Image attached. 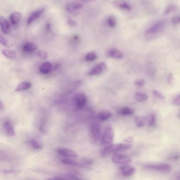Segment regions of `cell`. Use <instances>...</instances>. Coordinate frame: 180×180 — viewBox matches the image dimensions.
Returning a JSON list of instances; mask_svg holds the SVG:
<instances>
[{
    "label": "cell",
    "instance_id": "1",
    "mask_svg": "<svg viewBox=\"0 0 180 180\" xmlns=\"http://www.w3.org/2000/svg\"><path fill=\"white\" fill-rule=\"evenodd\" d=\"M132 145L129 144H117L110 145L104 148L101 151V155L103 157L114 152L123 151L131 149Z\"/></svg>",
    "mask_w": 180,
    "mask_h": 180
},
{
    "label": "cell",
    "instance_id": "2",
    "mask_svg": "<svg viewBox=\"0 0 180 180\" xmlns=\"http://www.w3.org/2000/svg\"><path fill=\"white\" fill-rule=\"evenodd\" d=\"M115 133L113 127L111 125L107 126L102 137L103 143L105 145H110L113 142Z\"/></svg>",
    "mask_w": 180,
    "mask_h": 180
},
{
    "label": "cell",
    "instance_id": "3",
    "mask_svg": "<svg viewBox=\"0 0 180 180\" xmlns=\"http://www.w3.org/2000/svg\"><path fill=\"white\" fill-rule=\"evenodd\" d=\"M74 104L76 110H80L84 106L86 102V97L83 92H78L73 97Z\"/></svg>",
    "mask_w": 180,
    "mask_h": 180
},
{
    "label": "cell",
    "instance_id": "4",
    "mask_svg": "<svg viewBox=\"0 0 180 180\" xmlns=\"http://www.w3.org/2000/svg\"><path fill=\"white\" fill-rule=\"evenodd\" d=\"M165 26V23L163 21L157 23L148 28L145 32V34L148 36L156 35L162 31Z\"/></svg>",
    "mask_w": 180,
    "mask_h": 180
},
{
    "label": "cell",
    "instance_id": "5",
    "mask_svg": "<svg viewBox=\"0 0 180 180\" xmlns=\"http://www.w3.org/2000/svg\"><path fill=\"white\" fill-rule=\"evenodd\" d=\"M146 169L163 172H168L171 170L170 166L166 164H149L144 166Z\"/></svg>",
    "mask_w": 180,
    "mask_h": 180
},
{
    "label": "cell",
    "instance_id": "6",
    "mask_svg": "<svg viewBox=\"0 0 180 180\" xmlns=\"http://www.w3.org/2000/svg\"><path fill=\"white\" fill-rule=\"evenodd\" d=\"M113 163L120 165L127 164L131 163L132 159L129 157L120 154H116L112 157Z\"/></svg>",
    "mask_w": 180,
    "mask_h": 180
},
{
    "label": "cell",
    "instance_id": "7",
    "mask_svg": "<svg viewBox=\"0 0 180 180\" xmlns=\"http://www.w3.org/2000/svg\"><path fill=\"white\" fill-rule=\"evenodd\" d=\"M107 67L106 63L104 62L97 64L94 66L89 73L90 76L99 75L102 74L107 70Z\"/></svg>",
    "mask_w": 180,
    "mask_h": 180
},
{
    "label": "cell",
    "instance_id": "8",
    "mask_svg": "<svg viewBox=\"0 0 180 180\" xmlns=\"http://www.w3.org/2000/svg\"><path fill=\"white\" fill-rule=\"evenodd\" d=\"M90 131L95 141H98L101 136V130L98 124L96 122L92 123L91 125Z\"/></svg>",
    "mask_w": 180,
    "mask_h": 180
},
{
    "label": "cell",
    "instance_id": "9",
    "mask_svg": "<svg viewBox=\"0 0 180 180\" xmlns=\"http://www.w3.org/2000/svg\"><path fill=\"white\" fill-rule=\"evenodd\" d=\"M83 5L75 2L69 3L67 5L66 9L69 13L72 15H78L83 8Z\"/></svg>",
    "mask_w": 180,
    "mask_h": 180
},
{
    "label": "cell",
    "instance_id": "10",
    "mask_svg": "<svg viewBox=\"0 0 180 180\" xmlns=\"http://www.w3.org/2000/svg\"><path fill=\"white\" fill-rule=\"evenodd\" d=\"M106 55L108 58L117 59H120L124 57L123 53L122 52L114 48H110L107 49L106 52Z\"/></svg>",
    "mask_w": 180,
    "mask_h": 180
},
{
    "label": "cell",
    "instance_id": "11",
    "mask_svg": "<svg viewBox=\"0 0 180 180\" xmlns=\"http://www.w3.org/2000/svg\"><path fill=\"white\" fill-rule=\"evenodd\" d=\"M112 4L117 8L129 11L131 10V6L127 2L124 0H113Z\"/></svg>",
    "mask_w": 180,
    "mask_h": 180
},
{
    "label": "cell",
    "instance_id": "12",
    "mask_svg": "<svg viewBox=\"0 0 180 180\" xmlns=\"http://www.w3.org/2000/svg\"><path fill=\"white\" fill-rule=\"evenodd\" d=\"M57 152L61 156L65 157L76 158L78 156L77 154L74 151L64 148L58 149Z\"/></svg>",
    "mask_w": 180,
    "mask_h": 180
},
{
    "label": "cell",
    "instance_id": "13",
    "mask_svg": "<svg viewBox=\"0 0 180 180\" xmlns=\"http://www.w3.org/2000/svg\"><path fill=\"white\" fill-rule=\"evenodd\" d=\"M120 170L122 175L126 177L132 176L136 171V170L134 167L129 165L121 167Z\"/></svg>",
    "mask_w": 180,
    "mask_h": 180
},
{
    "label": "cell",
    "instance_id": "14",
    "mask_svg": "<svg viewBox=\"0 0 180 180\" xmlns=\"http://www.w3.org/2000/svg\"><path fill=\"white\" fill-rule=\"evenodd\" d=\"M44 11V9H42L37 10L32 13L28 19L27 22V24L28 25H30L34 21L40 17Z\"/></svg>",
    "mask_w": 180,
    "mask_h": 180
},
{
    "label": "cell",
    "instance_id": "15",
    "mask_svg": "<svg viewBox=\"0 0 180 180\" xmlns=\"http://www.w3.org/2000/svg\"><path fill=\"white\" fill-rule=\"evenodd\" d=\"M4 127L7 134L9 136H13L15 134V131L11 123L9 121H7L4 124Z\"/></svg>",
    "mask_w": 180,
    "mask_h": 180
},
{
    "label": "cell",
    "instance_id": "16",
    "mask_svg": "<svg viewBox=\"0 0 180 180\" xmlns=\"http://www.w3.org/2000/svg\"><path fill=\"white\" fill-rule=\"evenodd\" d=\"M0 26H1L2 31L5 34L8 33L9 25L8 21L4 17L0 16Z\"/></svg>",
    "mask_w": 180,
    "mask_h": 180
},
{
    "label": "cell",
    "instance_id": "17",
    "mask_svg": "<svg viewBox=\"0 0 180 180\" xmlns=\"http://www.w3.org/2000/svg\"><path fill=\"white\" fill-rule=\"evenodd\" d=\"M22 17V15L19 12H15L12 13L10 16L11 22L12 25L17 24L18 23Z\"/></svg>",
    "mask_w": 180,
    "mask_h": 180
},
{
    "label": "cell",
    "instance_id": "18",
    "mask_svg": "<svg viewBox=\"0 0 180 180\" xmlns=\"http://www.w3.org/2000/svg\"><path fill=\"white\" fill-rule=\"evenodd\" d=\"M52 68L51 64L49 62H46L43 64L40 68V72L42 74H47L49 73Z\"/></svg>",
    "mask_w": 180,
    "mask_h": 180
},
{
    "label": "cell",
    "instance_id": "19",
    "mask_svg": "<svg viewBox=\"0 0 180 180\" xmlns=\"http://www.w3.org/2000/svg\"><path fill=\"white\" fill-rule=\"evenodd\" d=\"M32 84L29 82H23L18 85L16 88V91H22L28 90L31 87Z\"/></svg>",
    "mask_w": 180,
    "mask_h": 180
},
{
    "label": "cell",
    "instance_id": "20",
    "mask_svg": "<svg viewBox=\"0 0 180 180\" xmlns=\"http://www.w3.org/2000/svg\"><path fill=\"white\" fill-rule=\"evenodd\" d=\"M112 115L111 112L109 111H103L99 113L98 118L100 120L105 121L110 118L112 117Z\"/></svg>",
    "mask_w": 180,
    "mask_h": 180
},
{
    "label": "cell",
    "instance_id": "21",
    "mask_svg": "<svg viewBox=\"0 0 180 180\" xmlns=\"http://www.w3.org/2000/svg\"><path fill=\"white\" fill-rule=\"evenodd\" d=\"M134 113V110L128 107H124L121 109L120 113L124 116H130Z\"/></svg>",
    "mask_w": 180,
    "mask_h": 180
},
{
    "label": "cell",
    "instance_id": "22",
    "mask_svg": "<svg viewBox=\"0 0 180 180\" xmlns=\"http://www.w3.org/2000/svg\"><path fill=\"white\" fill-rule=\"evenodd\" d=\"M37 49V46L36 44L32 43H28L25 45L24 49L25 50L28 52L35 51Z\"/></svg>",
    "mask_w": 180,
    "mask_h": 180
},
{
    "label": "cell",
    "instance_id": "23",
    "mask_svg": "<svg viewBox=\"0 0 180 180\" xmlns=\"http://www.w3.org/2000/svg\"><path fill=\"white\" fill-rule=\"evenodd\" d=\"M2 53L4 56L9 58H15L16 56L15 51L11 50H3Z\"/></svg>",
    "mask_w": 180,
    "mask_h": 180
},
{
    "label": "cell",
    "instance_id": "24",
    "mask_svg": "<svg viewBox=\"0 0 180 180\" xmlns=\"http://www.w3.org/2000/svg\"><path fill=\"white\" fill-rule=\"evenodd\" d=\"M135 99L139 102H143L147 100L148 98L147 94L140 92H137L135 94Z\"/></svg>",
    "mask_w": 180,
    "mask_h": 180
},
{
    "label": "cell",
    "instance_id": "25",
    "mask_svg": "<svg viewBox=\"0 0 180 180\" xmlns=\"http://www.w3.org/2000/svg\"><path fill=\"white\" fill-rule=\"evenodd\" d=\"M108 25L111 28H114L116 26L117 21L113 15L110 16L107 19Z\"/></svg>",
    "mask_w": 180,
    "mask_h": 180
},
{
    "label": "cell",
    "instance_id": "26",
    "mask_svg": "<svg viewBox=\"0 0 180 180\" xmlns=\"http://www.w3.org/2000/svg\"><path fill=\"white\" fill-rule=\"evenodd\" d=\"M177 9V6L174 5H171L167 7L165 11L164 14L165 15H167L175 11Z\"/></svg>",
    "mask_w": 180,
    "mask_h": 180
},
{
    "label": "cell",
    "instance_id": "27",
    "mask_svg": "<svg viewBox=\"0 0 180 180\" xmlns=\"http://www.w3.org/2000/svg\"><path fill=\"white\" fill-rule=\"evenodd\" d=\"M97 58V54L95 52H91L88 53L86 55L85 58L87 61H91L95 60Z\"/></svg>",
    "mask_w": 180,
    "mask_h": 180
},
{
    "label": "cell",
    "instance_id": "28",
    "mask_svg": "<svg viewBox=\"0 0 180 180\" xmlns=\"http://www.w3.org/2000/svg\"><path fill=\"white\" fill-rule=\"evenodd\" d=\"M62 163L66 164L76 166L78 165V162L76 160L71 159H64L62 160Z\"/></svg>",
    "mask_w": 180,
    "mask_h": 180
},
{
    "label": "cell",
    "instance_id": "29",
    "mask_svg": "<svg viewBox=\"0 0 180 180\" xmlns=\"http://www.w3.org/2000/svg\"><path fill=\"white\" fill-rule=\"evenodd\" d=\"M30 143L34 149H39L41 148L42 146L41 144L35 140L31 139L30 141Z\"/></svg>",
    "mask_w": 180,
    "mask_h": 180
},
{
    "label": "cell",
    "instance_id": "30",
    "mask_svg": "<svg viewBox=\"0 0 180 180\" xmlns=\"http://www.w3.org/2000/svg\"><path fill=\"white\" fill-rule=\"evenodd\" d=\"M0 43L6 47H10V44L6 38L0 34Z\"/></svg>",
    "mask_w": 180,
    "mask_h": 180
},
{
    "label": "cell",
    "instance_id": "31",
    "mask_svg": "<svg viewBox=\"0 0 180 180\" xmlns=\"http://www.w3.org/2000/svg\"><path fill=\"white\" fill-rule=\"evenodd\" d=\"M156 117L154 114L152 113L150 115L149 122V125L151 127H153L156 124Z\"/></svg>",
    "mask_w": 180,
    "mask_h": 180
},
{
    "label": "cell",
    "instance_id": "32",
    "mask_svg": "<svg viewBox=\"0 0 180 180\" xmlns=\"http://www.w3.org/2000/svg\"><path fill=\"white\" fill-rule=\"evenodd\" d=\"M145 80L141 78L137 79L135 81L134 83V85L138 87H142L145 85Z\"/></svg>",
    "mask_w": 180,
    "mask_h": 180
},
{
    "label": "cell",
    "instance_id": "33",
    "mask_svg": "<svg viewBox=\"0 0 180 180\" xmlns=\"http://www.w3.org/2000/svg\"><path fill=\"white\" fill-rule=\"evenodd\" d=\"M135 122L137 127H142L144 126V124L142 120H141L139 117L138 116L135 117Z\"/></svg>",
    "mask_w": 180,
    "mask_h": 180
},
{
    "label": "cell",
    "instance_id": "34",
    "mask_svg": "<svg viewBox=\"0 0 180 180\" xmlns=\"http://www.w3.org/2000/svg\"><path fill=\"white\" fill-rule=\"evenodd\" d=\"M38 55L41 58L44 59H46L48 57V53L45 51H39L38 52Z\"/></svg>",
    "mask_w": 180,
    "mask_h": 180
},
{
    "label": "cell",
    "instance_id": "35",
    "mask_svg": "<svg viewBox=\"0 0 180 180\" xmlns=\"http://www.w3.org/2000/svg\"><path fill=\"white\" fill-rule=\"evenodd\" d=\"M153 93L157 97L159 98V99L162 100H164L165 99V97L161 92L158 91L157 90H154L153 91Z\"/></svg>",
    "mask_w": 180,
    "mask_h": 180
},
{
    "label": "cell",
    "instance_id": "36",
    "mask_svg": "<svg viewBox=\"0 0 180 180\" xmlns=\"http://www.w3.org/2000/svg\"><path fill=\"white\" fill-rule=\"evenodd\" d=\"M67 23L68 25L72 26H77L78 25L76 21L73 20L70 18H69L67 19Z\"/></svg>",
    "mask_w": 180,
    "mask_h": 180
},
{
    "label": "cell",
    "instance_id": "37",
    "mask_svg": "<svg viewBox=\"0 0 180 180\" xmlns=\"http://www.w3.org/2000/svg\"><path fill=\"white\" fill-rule=\"evenodd\" d=\"M180 18L179 16H176L172 18V23L174 25H177L180 23Z\"/></svg>",
    "mask_w": 180,
    "mask_h": 180
},
{
    "label": "cell",
    "instance_id": "38",
    "mask_svg": "<svg viewBox=\"0 0 180 180\" xmlns=\"http://www.w3.org/2000/svg\"><path fill=\"white\" fill-rule=\"evenodd\" d=\"M173 103L174 105L176 106H179L180 103V95H178L174 98L173 101Z\"/></svg>",
    "mask_w": 180,
    "mask_h": 180
},
{
    "label": "cell",
    "instance_id": "39",
    "mask_svg": "<svg viewBox=\"0 0 180 180\" xmlns=\"http://www.w3.org/2000/svg\"><path fill=\"white\" fill-rule=\"evenodd\" d=\"M167 82L170 85H172L173 83L174 77L172 74H170L167 77Z\"/></svg>",
    "mask_w": 180,
    "mask_h": 180
},
{
    "label": "cell",
    "instance_id": "40",
    "mask_svg": "<svg viewBox=\"0 0 180 180\" xmlns=\"http://www.w3.org/2000/svg\"><path fill=\"white\" fill-rule=\"evenodd\" d=\"M134 141L133 138L132 137H129L128 138H126L125 140V142H127L128 143L131 144Z\"/></svg>",
    "mask_w": 180,
    "mask_h": 180
},
{
    "label": "cell",
    "instance_id": "41",
    "mask_svg": "<svg viewBox=\"0 0 180 180\" xmlns=\"http://www.w3.org/2000/svg\"><path fill=\"white\" fill-rule=\"evenodd\" d=\"M4 107V105L2 102L0 101V109H3Z\"/></svg>",
    "mask_w": 180,
    "mask_h": 180
},
{
    "label": "cell",
    "instance_id": "42",
    "mask_svg": "<svg viewBox=\"0 0 180 180\" xmlns=\"http://www.w3.org/2000/svg\"><path fill=\"white\" fill-rule=\"evenodd\" d=\"M84 1H87V0H84Z\"/></svg>",
    "mask_w": 180,
    "mask_h": 180
}]
</instances>
